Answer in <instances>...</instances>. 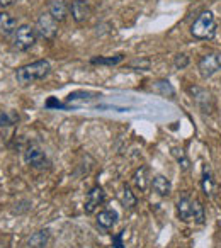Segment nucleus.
Wrapping results in <instances>:
<instances>
[{
    "label": "nucleus",
    "mask_w": 221,
    "mask_h": 248,
    "mask_svg": "<svg viewBox=\"0 0 221 248\" xmlns=\"http://www.w3.org/2000/svg\"><path fill=\"white\" fill-rule=\"evenodd\" d=\"M90 14H92V7L85 0H73L70 4V16H72V19L77 24L85 22L90 17Z\"/></svg>",
    "instance_id": "8"
},
{
    "label": "nucleus",
    "mask_w": 221,
    "mask_h": 248,
    "mask_svg": "<svg viewBox=\"0 0 221 248\" xmlns=\"http://www.w3.org/2000/svg\"><path fill=\"white\" fill-rule=\"evenodd\" d=\"M126 56L123 53H118L114 56H97V58H92L90 63L92 65H106V66H114V65H119V63L125 60Z\"/></svg>",
    "instance_id": "20"
},
{
    "label": "nucleus",
    "mask_w": 221,
    "mask_h": 248,
    "mask_svg": "<svg viewBox=\"0 0 221 248\" xmlns=\"http://www.w3.org/2000/svg\"><path fill=\"white\" fill-rule=\"evenodd\" d=\"M16 29H17V21H16L14 16L5 11L0 12V34L11 36L16 32Z\"/></svg>",
    "instance_id": "15"
},
{
    "label": "nucleus",
    "mask_w": 221,
    "mask_h": 248,
    "mask_svg": "<svg viewBox=\"0 0 221 248\" xmlns=\"http://www.w3.org/2000/svg\"><path fill=\"white\" fill-rule=\"evenodd\" d=\"M155 90H158L160 93H163V95H169V97H174L175 95V90L172 89V85H170L167 80H160V82H155Z\"/></svg>",
    "instance_id": "23"
},
{
    "label": "nucleus",
    "mask_w": 221,
    "mask_h": 248,
    "mask_svg": "<svg viewBox=\"0 0 221 248\" xmlns=\"http://www.w3.org/2000/svg\"><path fill=\"white\" fill-rule=\"evenodd\" d=\"M148 182H152V180H148V169H146V167L136 169L135 173H133V184H135L136 189H138L140 192H145L146 187H148Z\"/></svg>",
    "instance_id": "17"
},
{
    "label": "nucleus",
    "mask_w": 221,
    "mask_h": 248,
    "mask_svg": "<svg viewBox=\"0 0 221 248\" xmlns=\"http://www.w3.org/2000/svg\"><path fill=\"white\" fill-rule=\"evenodd\" d=\"M104 201H106V192H104V189L100 186H94L92 189L87 192L83 211H85L87 214H94L97 211V207L102 206Z\"/></svg>",
    "instance_id": "7"
},
{
    "label": "nucleus",
    "mask_w": 221,
    "mask_h": 248,
    "mask_svg": "<svg viewBox=\"0 0 221 248\" xmlns=\"http://www.w3.org/2000/svg\"><path fill=\"white\" fill-rule=\"evenodd\" d=\"M14 4V0H0V7H9Z\"/></svg>",
    "instance_id": "27"
},
{
    "label": "nucleus",
    "mask_w": 221,
    "mask_h": 248,
    "mask_svg": "<svg viewBox=\"0 0 221 248\" xmlns=\"http://www.w3.org/2000/svg\"><path fill=\"white\" fill-rule=\"evenodd\" d=\"M125 234H126V231H121V233L112 236V248H125V241H123Z\"/></svg>",
    "instance_id": "26"
},
{
    "label": "nucleus",
    "mask_w": 221,
    "mask_h": 248,
    "mask_svg": "<svg viewBox=\"0 0 221 248\" xmlns=\"http://www.w3.org/2000/svg\"><path fill=\"white\" fill-rule=\"evenodd\" d=\"M24 162L28 163L29 167L36 170H45L49 167V160L46 156V153L39 148L36 143H31V145L26 146L24 150Z\"/></svg>",
    "instance_id": "4"
},
{
    "label": "nucleus",
    "mask_w": 221,
    "mask_h": 248,
    "mask_svg": "<svg viewBox=\"0 0 221 248\" xmlns=\"http://www.w3.org/2000/svg\"><path fill=\"white\" fill-rule=\"evenodd\" d=\"M118 217L119 216L114 209H104L97 214V226L102 228V230H110L118 223Z\"/></svg>",
    "instance_id": "13"
},
{
    "label": "nucleus",
    "mask_w": 221,
    "mask_h": 248,
    "mask_svg": "<svg viewBox=\"0 0 221 248\" xmlns=\"http://www.w3.org/2000/svg\"><path fill=\"white\" fill-rule=\"evenodd\" d=\"M190 34L194 36L199 41H207V39H213L216 34V21H214V16L211 11L201 12L196 17V21L190 26Z\"/></svg>",
    "instance_id": "2"
},
{
    "label": "nucleus",
    "mask_w": 221,
    "mask_h": 248,
    "mask_svg": "<svg viewBox=\"0 0 221 248\" xmlns=\"http://www.w3.org/2000/svg\"><path fill=\"white\" fill-rule=\"evenodd\" d=\"M48 12L56 22H63L70 14V5H66L65 0H51Z\"/></svg>",
    "instance_id": "11"
},
{
    "label": "nucleus",
    "mask_w": 221,
    "mask_h": 248,
    "mask_svg": "<svg viewBox=\"0 0 221 248\" xmlns=\"http://www.w3.org/2000/svg\"><path fill=\"white\" fill-rule=\"evenodd\" d=\"M0 248H9V247H5V245H0Z\"/></svg>",
    "instance_id": "28"
},
{
    "label": "nucleus",
    "mask_w": 221,
    "mask_h": 248,
    "mask_svg": "<svg viewBox=\"0 0 221 248\" xmlns=\"http://www.w3.org/2000/svg\"><path fill=\"white\" fill-rule=\"evenodd\" d=\"M189 92H190V95H192L194 102H196L204 112H211V109H213V97H211V93L207 92V90L201 89V87H190Z\"/></svg>",
    "instance_id": "9"
},
{
    "label": "nucleus",
    "mask_w": 221,
    "mask_h": 248,
    "mask_svg": "<svg viewBox=\"0 0 221 248\" xmlns=\"http://www.w3.org/2000/svg\"><path fill=\"white\" fill-rule=\"evenodd\" d=\"M49 241V231L39 230L28 238V248H46Z\"/></svg>",
    "instance_id": "16"
},
{
    "label": "nucleus",
    "mask_w": 221,
    "mask_h": 248,
    "mask_svg": "<svg viewBox=\"0 0 221 248\" xmlns=\"http://www.w3.org/2000/svg\"><path fill=\"white\" fill-rule=\"evenodd\" d=\"M201 189H203L204 196L214 197L216 194V180L211 172L209 165H203V173H201Z\"/></svg>",
    "instance_id": "10"
},
{
    "label": "nucleus",
    "mask_w": 221,
    "mask_h": 248,
    "mask_svg": "<svg viewBox=\"0 0 221 248\" xmlns=\"http://www.w3.org/2000/svg\"><path fill=\"white\" fill-rule=\"evenodd\" d=\"M150 184H152V189L155 190L160 197H167L172 192V182H170L165 175H155Z\"/></svg>",
    "instance_id": "14"
},
{
    "label": "nucleus",
    "mask_w": 221,
    "mask_h": 248,
    "mask_svg": "<svg viewBox=\"0 0 221 248\" xmlns=\"http://www.w3.org/2000/svg\"><path fill=\"white\" fill-rule=\"evenodd\" d=\"M38 41V31H36L34 26L22 24L16 29L14 32V48L19 51H28Z\"/></svg>",
    "instance_id": "3"
},
{
    "label": "nucleus",
    "mask_w": 221,
    "mask_h": 248,
    "mask_svg": "<svg viewBox=\"0 0 221 248\" xmlns=\"http://www.w3.org/2000/svg\"><path fill=\"white\" fill-rule=\"evenodd\" d=\"M190 196L189 194H182L177 201V216H179L180 221L187 223V221L192 219V209H190Z\"/></svg>",
    "instance_id": "12"
},
{
    "label": "nucleus",
    "mask_w": 221,
    "mask_h": 248,
    "mask_svg": "<svg viewBox=\"0 0 221 248\" xmlns=\"http://www.w3.org/2000/svg\"><path fill=\"white\" fill-rule=\"evenodd\" d=\"M174 66H175L177 70H184L189 66V56L186 55V53H179V55H175V58H174Z\"/></svg>",
    "instance_id": "24"
},
{
    "label": "nucleus",
    "mask_w": 221,
    "mask_h": 248,
    "mask_svg": "<svg viewBox=\"0 0 221 248\" xmlns=\"http://www.w3.org/2000/svg\"><path fill=\"white\" fill-rule=\"evenodd\" d=\"M190 209H192V219L196 224H204L206 223V211H204V206L199 199L194 197L190 201Z\"/></svg>",
    "instance_id": "18"
},
{
    "label": "nucleus",
    "mask_w": 221,
    "mask_h": 248,
    "mask_svg": "<svg viewBox=\"0 0 221 248\" xmlns=\"http://www.w3.org/2000/svg\"><path fill=\"white\" fill-rule=\"evenodd\" d=\"M197 70H199V75L203 78H209L216 72L221 70V58L216 53H209V55L201 56V60L197 62Z\"/></svg>",
    "instance_id": "6"
},
{
    "label": "nucleus",
    "mask_w": 221,
    "mask_h": 248,
    "mask_svg": "<svg viewBox=\"0 0 221 248\" xmlns=\"http://www.w3.org/2000/svg\"><path fill=\"white\" fill-rule=\"evenodd\" d=\"M21 116L16 110H0V128H11L19 123Z\"/></svg>",
    "instance_id": "19"
},
{
    "label": "nucleus",
    "mask_w": 221,
    "mask_h": 248,
    "mask_svg": "<svg viewBox=\"0 0 221 248\" xmlns=\"http://www.w3.org/2000/svg\"><path fill=\"white\" fill-rule=\"evenodd\" d=\"M51 72V63L48 60H36L28 65H22L16 70V80L21 85H31V83L43 80Z\"/></svg>",
    "instance_id": "1"
},
{
    "label": "nucleus",
    "mask_w": 221,
    "mask_h": 248,
    "mask_svg": "<svg viewBox=\"0 0 221 248\" xmlns=\"http://www.w3.org/2000/svg\"><path fill=\"white\" fill-rule=\"evenodd\" d=\"M121 201H123V206L128 207V209H133V207L138 204V197L135 196V192H133L131 187H129L128 184H125V186H123V197H121Z\"/></svg>",
    "instance_id": "21"
},
{
    "label": "nucleus",
    "mask_w": 221,
    "mask_h": 248,
    "mask_svg": "<svg viewBox=\"0 0 221 248\" xmlns=\"http://www.w3.org/2000/svg\"><path fill=\"white\" fill-rule=\"evenodd\" d=\"M46 107H48V109H70V107L72 106H68V104H62V102H58V100L56 99H53V97H49L48 100H46V104H45ZM73 109V107H72Z\"/></svg>",
    "instance_id": "25"
},
{
    "label": "nucleus",
    "mask_w": 221,
    "mask_h": 248,
    "mask_svg": "<svg viewBox=\"0 0 221 248\" xmlns=\"http://www.w3.org/2000/svg\"><path fill=\"white\" fill-rule=\"evenodd\" d=\"M36 31H38V36H41L43 39L51 41L58 34V22L49 16V12H46V14L39 16L38 22H36Z\"/></svg>",
    "instance_id": "5"
},
{
    "label": "nucleus",
    "mask_w": 221,
    "mask_h": 248,
    "mask_svg": "<svg viewBox=\"0 0 221 248\" xmlns=\"http://www.w3.org/2000/svg\"><path fill=\"white\" fill-rule=\"evenodd\" d=\"M172 155H174V158L177 160V163H179L180 170L187 172V170L190 169V160L187 158L186 152H184L182 148H172Z\"/></svg>",
    "instance_id": "22"
}]
</instances>
